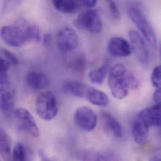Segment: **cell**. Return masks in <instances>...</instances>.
Instances as JSON below:
<instances>
[{
  "label": "cell",
  "instance_id": "obj_8",
  "mask_svg": "<svg viewBox=\"0 0 161 161\" xmlns=\"http://www.w3.org/2000/svg\"><path fill=\"white\" fill-rule=\"evenodd\" d=\"M130 47L138 61L147 65L150 60V53L145 40L137 31L130 30L129 33Z\"/></svg>",
  "mask_w": 161,
  "mask_h": 161
},
{
  "label": "cell",
  "instance_id": "obj_25",
  "mask_svg": "<svg viewBox=\"0 0 161 161\" xmlns=\"http://www.w3.org/2000/svg\"><path fill=\"white\" fill-rule=\"evenodd\" d=\"M151 81L153 86L157 89H161V66L154 68L151 75Z\"/></svg>",
  "mask_w": 161,
  "mask_h": 161
},
{
  "label": "cell",
  "instance_id": "obj_13",
  "mask_svg": "<svg viewBox=\"0 0 161 161\" xmlns=\"http://www.w3.org/2000/svg\"><path fill=\"white\" fill-rule=\"evenodd\" d=\"M28 85L33 90H44L49 86L50 80L45 74L39 71H31L26 76Z\"/></svg>",
  "mask_w": 161,
  "mask_h": 161
},
{
  "label": "cell",
  "instance_id": "obj_27",
  "mask_svg": "<svg viewBox=\"0 0 161 161\" xmlns=\"http://www.w3.org/2000/svg\"><path fill=\"white\" fill-rule=\"evenodd\" d=\"M2 53L4 57L6 58L5 59L11 64L13 65H17L19 64V60L16 57V56L12 52L8 51V50L6 49H2Z\"/></svg>",
  "mask_w": 161,
  "mask_h": 161
},
{
  "label": "cell",
  "instance_id": "obj_16",
  "mask_svg": "<svg viewBox=\"0 0 161 161\" xmlns=\"http://www.w3.org/2000/svg\"><path fill=\"white\" fill-rule=\"evenodd\" d=\"M85 99L87 100L93 105L100 107H106L109 102L107 94L102 91L90 86L88 88Z\"/></svg>",
  "mask_w": 161,
  "mask_h": 161
},
{
  "label": "cell",
  "instance_id": "obj_19",
  "mask_svg": "<svg viewBox=\"0 0 161 161\" xmlns=\"http://www.w3.org/2000/svg\"><path fill=\"white\" fill-rule=\"evenodd\" d=\"M81 159L82 161H119L113 153H100L94 151L83 152L81 154Z\"/></svg>",
  "mask_w": 161,
  "mask_h": 161
},
{
  "label": "cell",
  "instance_id": "obj_28",
  "mask_svg": "<svg viewBox=\"0 0 161 161\" xmlns=\"http://www.w3.org/2000/svg\"><path fill=\"white\" fill-rule=\"evenodd\" d=\"M11 64L3 58L0 57V78L8 76V71Z\"/></svg>",
  "mask_w": 161,
  "mask_h": 161
},
{
  "label": "cell",
  "instance_id": "obj_33",
  "mask_svg": "<svg viewBox=\"0 0 161 161\" xmlns=\"http://www.w3.org/2000/svg\"><path fill=\"white\" fill-rule=\"evenodd\" d=\"M40 156L41 157V161H51L46 157V156H45V154L43 153H40Z\"/></svg>",
  "mask_w": 161,
  "mask_h": 161
},
{
  "label": "cell",
  "instance_id": "obj_22",
  "mask_svg": "<svg viewBox=\"0 0 161 161\" xmlns=\"http://www.w3.org/2000/svg\"><path fill=\"white\" fill-rule=\"evenodd\" d=\"M12 161H30L29 154L24 144L19 142L13 149Z\"/></svg>",
  "mask_w": 161,
  "mask_h": 161
},
{
  "label": "cell",
  "instance_id": "obj_11",
  "mask_svg": "<svg viewBox=\"0 0 161 161\" xmlns=\"http://www.w3.org/2000/svg\"><path fill=\"white\" fill-rule=\"evenodd\" d=\"M108 52L110 55L116 58L129 57L132 53L130 43L124 38L114 36L109 40Z\"/></svg>",
  "mask_w": 161,
  "mask_h": 161
},
{
  "label": "cell",
  "instance_id": "obj_23",
  "mask_svg": "<svg viewBox=\"0 0 161 161\" xmlns=\"http://www.w3.org/2000/svg\"><path fill=\"white\" fill-rule=\"evenodd\" d=\"M26 37L27 42H40L42 40V36L39 28L35 25H28L26 28Z\"/></svg>",
  "mask_w": 161,
  "mask_h": 161
},
{
  "label": "cell",
  "instance_id": "obj_34",
  "mask_svg": "<svg viewBox=\"0 0 161 161\" xmlns=\"http://www.w3.org/2000/svg\"><path fill=\"white\" fill-rule=\"evenodd\" d=\"M149 161H161V158L159 156H153L149 159Z\"/></svg>",
  "mask_w": 161,
  "mask_h": 161
},
{
  "label": "cell",
  "instance_id": "obj_20",
  "mask_svg": "<svg viewBox=\"0 0 161 161\" xmlns=\"http://www.w3.org/2000/svg\"><path fill=\"white\" fill-rule=\"evenodd\" d=\"M0 155L8 161L11 157V141L7 133L0 128Z\"/></svg>",
  "mask_w": 161,
  "mask_h": 161
},
{
  "label": "cell",
  "instance_id": "obj_3",
  "mask_svg": "<svg viewBox=\"0 0 161 161\" xmlns=\"http://www.w3.org/2000/svg\"><path fill=\"white\" fill-rule=\"evenodd\" d=\"M129 15L132 22L141 32L144 39L151 47L156 48L158 41L156 33L142 11L137 8H130L129 9Z\"/></svg>",
  "mask_w": 161,
  "mask_h": 161
},
{
  "label": "cell",
  "instance_id": "obj_32",
  "mask_svg": "<svg viewBox=\"0 0 161 161\" xmlns=\"http://www.w3.org/2000/svg\"><path fill=\"white\" fill-rule=\"evenodd\" d=\"M52 40V35L50 34H47L43 37V43L45 45H48Z\"/></svg>",
  "mask_w": 161,
  "mask_h": 161
},
{
  "label": "cell",
  "instance_id": "obj_15",
  "mask_svg": "<svg viewBox=\"0 0 161 161\" xmlns=\"http://www.w3.org/2000/svg\"><path fill=\"white\" fill-rule=\"evenodd\" d=\"M88 86L77 81L67 80L63 84V90L69 95L85 98Z\"/></svg>",
  "mask_w": 161,
  "mask_h": 161
},
{
  "label": "cell",
  "instance_id": "obj_14",
  "mask_svg": "<svg viewBox=\"0 0 161 161\" xmlns=\"http://www.w3.org/2000/svg\"><path fill=\"white\" fill-rule=\"evenodd\" d=\"M139 114L150 127H160L161 104L155 103L154 105L141 110Z\"/></svg>",
  "mask_w": 161,
  "mask_h": 161
},
{
  "label": "cell",
  "instance_id": "obj_30",
  "mask_svg": "<svg viewBox=\"0 0 161 161\" xmlns=\"http://www.w3.org/2000/svg\"><path fill=\"white\" fill-rule=\"evenodd\" d=\"M97 1L95 0H82L80 1L81 7L86 8H92L96 6Z\"/></svg>",
  "mask_w": 161,
  "mask_h": 161
},
{
  "label": "cell",
  "instance_id": "obj_31",
  "mask_svg": "<svg viewBox=\"0 0 161 161\" xmlns=\"http://www.w3.org/2000/svg\"><path fill=\"white\" fill-rule=\"evenodd\" d=\"M153 100L156 104H161V89H157L153 94Z\"/></svg>",
  "mask_w": 161,
  "mask_h": 161
},
{
  "label": "cell",
  "instance_id": "obj_10",
  "mask_svg": "<svg viewBox=\"0 0 161 161\" xmlns=\"http://www.w3.org/2000/svg\"><path fill=\"white\" fill-rule=\"evenodd\" d=\"M14 89L8 77L0 78V108L5 112L11 110L14 106Z\"/></svg>",
  "mask_w": 161,
  "mask_h": 161
},
{
  "label": "cell",
  "instance_id": "obj_5",
  "mask_svg": "<svg viewBox=\"0 0 161 161\" xmlns=\"http://www.w3.org/2000/svg\"><path fill=\"white\" fill-rule=\"evenodd\" d=\"M13 120L16 128L34 137L40 135L38 125L31 114L25 108H17L13 112Z\"/></svg>",
  "mask_w": 161,
  "mask_h": 161
},
{
  "label": "cell",
  "instance_id": "obj_7",
  "mask_svg": "<svg viewBox=\"0 0 161 161\" xmlns=\"http://www.w3.org/2000/svg\"><path fill=\"white\" fill-rule=\"evenodd\" d=\"M74 122L81 130L90 132L96 127L98 117L95 112L90 108L83 106L79 107L74 115Z\"/></svg>",
  "mask_w": 161,
  "mask_h": 161
},
{
  "label": "cell",
  "instance_id": "obj_26",
  "mask_svg": "<svg viewBox=\"0 0 161 161\" xmlns=\"http://www.w3.org/2000/svg\"><path fill=\"white\" fill-rule=\"evenodd\" d=\"M107 3L112 16L115 19H119L120 17V13L119 8L116 3H115L114 1H108Z\"/></svg>",
  "mask_w": 161,
  "mask_h": 161
},
{
  "label": "cell",
  "instance_id": "obj_24",
  "mask_svg": "<svg viewBox=\"0 0 161 161\" xmlns=\"http://www.w3.org/2000/svg\"><path fill=\"white\" fill-rule=\"evenodd\" d=\"M125 81L129 90L137 89L139 85V80H137L136 77L129 70H127L126 72Z\"/></svg>",
  "mask_w": 161,
  "mask_h": 161
},
{
  "label": "cell",
  "instance_id": "obj_6",
  "mask_svg": "<svg viewBox=\"0 0 161 161\" xmlns=\"http://www.w3.org/2000/svg\"><path fill=\"white\" fill-rule=\"evenodd\" d=\"M78 28L89 33L97 34L102 31L103 25L99 13L95 9H89L82 12L75 21Z\"/></svg>",
  "mask_w": 161,
  "mask_h": 161
},
{
  "label": "cell",
  "instance_id": "obj_12",
  "mask_svg": "<svg viewBox=\"0 0 161 161\" xmlns=\"http://www.w3.org/2000/svg\"><path fill=\"white\" fill-rule=\"evenodd\" d=\"M150 126L138 114L132 124V134L134 141L139 145H142L147 140Z\"/></svg>",
  "mask_w": 161,
  "mask_h": 161
},
{
  "label": "cell",
  "instance_id": "obj_1",
  "mask_svg": "<svg viewBox=\"0 0 161 161\" xmlns=\"http://www.w3.org/2000/svg\"><path fill=\"white\" fill-rule=\"evenodd\" d=\"M29 24L19 19L14 25H7L1 28L0 36L3 42L11 47H20L26 42V28Z\"/></svg>",
  "mask_w": 161,
  "mask_h": 161
},
{
  "label": "cell",
  "instance_id": "obj_4",
  "mask_svg": "<svg viewBox=\"0 0 161 161\" xmlns=\"http://www.w3.org/2000/svg\"><path fill=\"white\" fill-rule=\"evenodd\" d=\"M35 108L39 117L48 121L56 117L58 112L56 97L51 92H43L38 96Z\"/></svg>",
  "mask_w": 161,
  "mask_h": 161
},
{
  "label": "cell",
  "instance_id": "obj_29",
  "mask_svg": "<svg viewBox=\"0 0 161 161\" xmlns=\"http://www.w3.org/2000/svg\"><path fill=\"white\" fill-rule=\"evenodd\" d=\"M72 67L75 70H77L78 72L83 71L85 67V60L80 56L77 57V58L74 59L72 62Z\"/></svg>",
  "mask_w": 161,
  "mask_h": 161
},
{
  "label": "cell",
  "instance_id": "obj_2",
  "mask_svg": "<svg viewBox=\"0 0 161 161\" xmlns=\"http://www.w3.org/2000/svg\"><path fill=\"white\" fill-rule=\"evenodd\" d=\"M127 69L122 64H117L113 66L109 72L108 85L114 98L123 99L129 93L125 81Z\"/></svg>",
  "mask_w": 161,
  "mask_h": 161
},
{
  "label": "cell",
  "instance_id": "obj_18",
  "mask_svg": "<svg viewBox=\"0 0 161 161\" xmlns=\"http://www.w3.org/2000/svg\"><path fill=\"white\" fill-rule=\"evenodd\" d=\"M52 3L57 10L65 14L75 13L81 7L80 1L53 0Z\"/></svg>",
  "mask_w": 161,
  "mask_h": 161
},
{
  "label": "cell",
  "instance_id": "obj_17",
  "mask_svg": "<svg viewBox=\"0 0 161 161\" xmlns=\"http://www.w3.org/2000/svg\"><path fill=\"white\" fill-rule=\"evenodd\" d=\"M102 117L107 129L110 131L115 137H121L122 136L123 130L122 125L119 122L108 112H102Z\"/></svg>",
  "mask_w": 161,
  "mask_h": 161
},
{
  "label": "cell",
  "instance_id": "obj_9",
  "mask_svg": "<svg viewBox=\"0 0 161 161\" xmlns=\"http://www.w3.org/2000/svg\"><path fill=\"white\" fill-rule=\"evenodd\" d=\"M56 40L59 50L65 53L74 50L79 44L77 32L70 27L61 29L57 33Z\"/></svg>",
  "mask_w": 161,
  "mask_h": 161
},
{
  "label": "cell",
  "instance_id": "obj_21",
  "mask_svg": "<svg viewBox=\"0 0 161 161\" xmlns=\"http://www.w3.org/2000/svg\"><path fill=\"white\" fill-rule=\"evenodd\" d=\"M109 62L107 61L101 67L94 69L90 72L88 74V77L91 82L95 84L102 83L107 75L109 69Z\"/></svg>",
  "mask_w": 161,
  "mask_h": 161
}]
</instances>
